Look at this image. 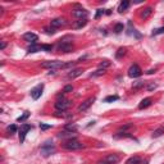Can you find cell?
Listing matches in <instances>:
<instances>
[{"mask_svg": "<svg viewBox=\"0 0 164 164\" xmlns=\"http://www.w3.org/2000/svg\"><path fill=\"white\" fill-rule=\"evenodd\" d=\"M73 62L69 63H63L60 60H48V62L42 63V68H48V69H62V68H69L73 67Z\"/></svg>", "mask_w": 164, "mask_h": 164, "instance_id": "1", "label": "cell"}, {"mask_svg": "<svg viewBox=\"0 0 164 164\" xmlns=\"http://www.w3.org/2000/svg\"><path fill=\"white\" fill-rule=\"evenodd\" d=\"M57 49L59 51H63V53H71L73 51V44H72V37L71 36H65L63 39H60L58 41V45H57Z\"/></svg>", "mask_w": 164, "mask_h": 164, "instance_id": "2", "label": "cell"}, {"mask_svg": "<svg viewBox=\"0 0 164 164\" xmlns=\"http://www.w3.org/2000/svg\"><path fill=\"white\" fill-rule=\"evenodd\" d=\"M63 148L65 150H71V151H74V150H81L85 148V145L81 144L78 140L76 139H72V140H67L64 144H63Z\"/></svg>", "mask_w": 164, "mask_h": 164, "instance_id": "3", "label": "cell"}, {"mask_svg": "<svg viewBox=\"0 0 164 164\" xmlns=\"http://www.w3.org/2000/svg\"><path fill=\"white\" fill-rule=\"evenodd\" d=\"M55 153V148H54V145H53V141H45V144L41 146V154L44 155V157H49V155L51 154H54Z\"/></svg>", "mask_w": 164, "mask_h": 164, "instance_id": "4", "label": "cell"}, {"mask_svg": "<svg viewBox=\"0 0 164 164\" xmlns=\"http://www.w3.org/2000/svg\"><path fill=\"white\" fill-rule=\"evenodd\" d=\"M119 160L120 158L118 154H108L99 162V164H118Z\"/></svg>", "mask_w": 164, "mask_h": 164, "instance_id": "5", "label": "cell"}, {"mask_svg": "<svg viewBox=\"0 0 164 164\" xmlns=\"http://www.w3.org/2000/svg\"><path fill=\"white\" fill-rule=\"evenodd\" d=\"M69 107H71V101L68 99H64V98L57 100V103H55L57 110H60V111H65Z\"/></svg>", "mask_w": 164, "mask_h": 164, "instance_id": "6", "label": "cell"}, {"mask_svg": "<svg viewBox=\"0 0 164 164\" xmlns=\"http://www.w3.org/2000/svg\"><path fill=\"white\" fill-rule=\"evenodd\" d=\"M72 15L74 17V18L77 19H87V17H89V12L83 9V8H78V9H74L72 11Z\"/></svg>", "mask_w": 164, "mask_h": 164, "instance_id": "7", "label": "cell"}, {"mask_svg": "<svg viewBox=\"0 0 164 164\" xmlns=\"http://www.w3.org/2000/svg\"><path fill=\"white\" fill-rule=\"evenodd\" d=\"M141 74H142V71H141V68L137 64H133V65L129 67L128 77H131V78H137V77H140Z\"/></svg>", "mask_w": 164, "mask_h": 164, "instance_id": "8", "label": "cell"}, {"mask_svg": "<svg viewBox=\"0 0 164 164\" xmlns=\"http://www.w3.org/2000/svg\"><path fill=\"white\" fill-rule=\"evenodd\" d=\"M30 129H32V126L28 124V123H24V124L21 126V128H19V141H21V144L24 142L26 135H27V132L30 131Z\"/></svg>", "mask_w": 164, "mask_h": 164, "instance_id": "9", "label": "cell"}, {"mask_svg": "<svg viewBox=\"0 0 164 164\" xmlns=\"http://www.w3.org/2000/svg\"><path fill=\"white\" fill-rule=\"evenodd\" d=\"M95 101V98H89V99H86L83 103H81V104L78 105V108H77V111L78 113H81V111H86L91 105H92V103Z\"/></svg>", "mask_w": 164, "mask_h": 164, "instance_id": "10", "label": "cell"}, {"mask_svg": "<svg viewBox=\"0 0 164 164\" xmlns=\"http://www.w3.org/2000/svg\"><path fill=\"white\" fill-rule=\"evenodd\" d=\"M42 90H44V85H42V83L37 85L36 87H33V89L31 90V96H32V99H33V100L40 99L41 95H42Z\"/></svg>", "mask_w": 164, "mask_h": 164, "instance_id": "11", "label": "cell"}, {"mask_svg": "<svg viewBox=\"0 0 164 164\" xmlns=\"http://www.w3.org/2000/svg\"><path fill=\"white\" fill-rule=\"evenodd\" d=\"M23 40L30 42V44H36L37 40H39V36L36 35V33H33V32H26L23 35Z\"/></svg>", "mask_w": 164, "mask_h": 164, "instance_id": "12", "label": "cell"}, {"mask_svg": "<svg viewBox=\"0 0 164 164\" xmlns=\"http://www.w3.org/2000/svg\"><path fill=\"white\" fill-rule=\"evenodd\" d=\"M67 24V21L64 19V18H55V19H53L50 22V26L53 28H59V27H62V26H65Z\"/></svg>", "mask_w": 164, "mask_h": 164, "instance_id": "13", "label": "cell"}, {"mask_svg": "<svg viewBox=\"0 0 164 164\" xmlns=\"http://www.w3.org/2000/svg\"><path fill=\"white\" fill-rule=\"evenodd\" d=\"M82 73H83V69H81V68H77V69H72L71 72H68L67 78H68V80H74V78H77V77H80Z\"/></svg>", "mask_w": 164, "mask_h": 164, "instance_id": "14", "label": "cell"}, {"mask_svg": "<svg viewBox=\"0 0 164 164\" xmlns=\"http://www.w3.org/2000/svg\"><path fill=\"white\" fill-rule=\"evenodd\" d=\"M132 128H135V126H133V123H126V124H123V126H120L119 128H118V131H117V133H129V131H131Z\"/></svg>", "mask_w": 164, "mask_h": 164, "instance_id": "15", "label": "cell"}, {"mask_svg": "<svg viewBox=\"0 0 164 164\" xmlns=\"http://www.w3.org/2000/svg\"><path fill=\"white\" fill-rule=\"evenodd\" d=\"M126 164H144V160L141 157H139V155H135V157L128 158Z\"/></svg>", "mask_w": 164, "mask_h": 164, "instance_id": "16", "label": "cell"}, {"mask_svg": "<svg viewBox=\"0 0 164 164\" xmlns=\"http://www.w3.org/2000/svg\"><path fill=\"white\" fill-rule=\"evenodd\" d=\"M151 14H153V8H151V6H146L145 9H142V11H141L140 17H141L142 19H148Z\"/></svg>", "mask_w": 164, "mask_h": 164, "instance_id": "17", "label": "cell"}, {"mask_svg": "<svg viewBox=\"0 0 164 164\" xmlns=\"http://www.w3.org/2000/svg\"><path fill=\"white\" fill-rule=\"evenodd\" d=\"M74 136H76V132L67 131V129H64V131H62V132H59V137H63V139H68V140L74 139Z\"/></svg>", "mask_w": 164, "mask_h": 164, "instance_id": "18", "label": "cell"}, {"mask_svg": "<svg viewBox=\"0 0 164 164\" xmlns=\"http://www.w3.org/2000/svg\"><path fill=\"white\" fill-rule=\"evenodd\" d=\"M151 104H153V99L151 98H145L139 104V109H146V108H149Z\"/></svg>", "mask_w": 164, "mask_h": 164, "instance_id": "19", "label": "cell"}, {"mask_svg": "<svg viewBox=\"0 0 164 164\" xmlns=\"http://www.w3.org/2000/svg\"><path fill=\"white\" fill-rule=\"evenodd\" d=\"M128 6H129V2H127V0H124V2H122L119 4V6H118V12L119 13H123V12H126L127 9H128Z\"/></svg>", "mask_w": 164, "mask_h": 164, "instance_id": "20", "label": "cell"}, {"mask_svg": "<svg viewBox=\"0 0 164 164\" xmlns=\"http://www.w3.org/2000/svg\"><path fill=\"white\" fill-rule=\"evenodd\" d=\"M162 135H164V126H160V127H158L157 129H154V132H153V137H154V139H157V137H160Z\"/></svg>", "mask_w": 164, "mask_h": 164, "instance_id": "21", "label": "cell"}, {"mask_svg": "<svg viewBox=\"0 0 164 164\" xmlns=\"http://www.w3.org/2000/svg\"><path fill=\"white\" fill-rule=\"evenodd\" d=\"M41 50V45H37V44H31V46H28L27 49V53H37V51Z\"/></svg>", "mask_w": 164, "mask_h": 164, "instance_id": "22", "label": "cell"}, {"mask_svg": "<svg viewBox=\"0 0 164 164\" xmlns=\"http://www.w3.org/2000/svg\"><path fill=\"white\" fill-rule=\"evenodd\" d=\"M86 24H87V19H80V21H77V22L74 23V26H73V27H74L76 30H80V28L85 27Z\"/></svg>", "mask_w": 164, "mask_h": 164, "instance_id": "23", "label": "cell"}, {"mask_svg": "<svg viewBox=\"0 0 164 164\" xmlns=\"http://www.w3.org/2000/svg\"><path fill=\"white\" fill-rule=\"evenodd\" d=\"M126 53H127V49H126V48H119L118 51L116 53V58H117V59H120L122 57L126 55Z\"/></svg>", "mask_w": 164, "mask_h": 164, "instance_id": "24", "label": "cell"}, {"mask_svg": "<svg viewBox=\"0 0 164 164\" xmlns=\"http://www.w3.org/2000/svg\"><path fill=\"white\" fill-rule=\"evenodd\" d=\"M64 129H67V131H71V132H77V129H78V126H76L73 123H68L65 124Z\"/></svg>", "mask_w": 164, "mask_h": 164, "instance_id": "25", "label": "cell"}, {"mask_svg": "<svg viewBox=\"0 0 164 164\" xmlns=\"http://www.w3.org/2000/svg\"><path fill=\"white\" fill-rule=\"evenodd\" d=\"M110 65H111V63L109 62V60H107V59L101 60V62L99 63V68H100V69H105V68H108V67H110Z\"/></svg>", "mask_w": 164, "mask_h": 164, "instance_id": "26", "label": "cell"}, {"mask_svg": "<svg viewBox=\"0 0 164 164\" xmlns=\"http://www.w3.org/2000/svg\"><path fill=\"white\" fill-rule=\"evenodd\" d=\"M119 98L117 96V95H110V96H107L104 99V103H113V101H117Z\"/></svg>", "mask_w": 164, "mask_h": 164, "instance_id": "27", "label": "cell"}, {"mask_svg": "<svg viewBox=\"0 0 164 164\" xmlns=\"http://www.w3.org/2000/svg\"><path fill=\"white\" fill-rule=\"evenodd\" d=\"M103 74H105V69H99L98 71H95V72H92L91 74H90V77H99V76H103Z\"/></svg>", "mask_w": 164, "mask_h": 164, "instance_id": "28", "label": "cell"}, {"mask_svg": "<svg viewBox=\"0 0 164 164\" xmlns=\"http://www.w3.org/2000/svg\"><path fill=\"white\" fill-rule=\"evenodd\" d=\"M123 30H124L123 23H117V24H116V27H114V32H116V33H120Z\"/></svg>", "mask_w": 164, "mask_h": 164, "instance_id": "29", "label": "cell"}, {"mask_svg": "<svg viewBox=\"0 0 164 164\" xmlns=\"http://www.w3.org/2000/svg\"><path fill=\"white\" fill-rule=\"evenodd\" d=\"M6 131H8V133L13 135V133H15L17 131H18V128H17V126H15V124H12V126H9V127H8V129H6Z\"/></svg>", "mask_w": 164, "mask_h": 164, "instance_id": "30", "label": "cell"}, {"mask_svg": "<svg viewBox=\"0 0 164 164\" xmlns=\"http://www.w3.org/2000/svg\"><path fill=\"white\" fill-rule=\"evenodd\" d=\"M28 117H30V113H28V111H24L23 116H21V117L17 118V122H23V120H26Z\"/></svg>", "mask_w": 164, "mask_h": 164, "instance_id": "31", "label": "cell"}, {"mask_svg": "<svg viewBox=\"0 0 164 164\" xmlns=\"http://www.w3.org/2000/svg\"><path fill=\"white\" fill-rule=\"evenodd\" d=\"M41 50L48 51V53H51V51H53V46L48 45V44H44V45H41Z\"/></svg>", "mask_w": 164, "mask_h": 164, "instance_id": "32", "label": "cell"}, {"mask_svg": "<svg viewBox=\"0 0 164 164\" xmlns=\"http://www.w3.org/2000/svg\"><path fill=\"white\" fill-rule=\"evenodd\" d=\"M163 32H164V27H162V28H157V30H154V31H153L151 36H158V35H160V33H163Z\"/></svg>", "mask_w": 164, "mask_h": 164, "instance_id": "33", "label": "cell"}, {"mask_svg": "<svg viewBox=\"0 0 164 164\" xmlns=\"http://www.w3.org/2000/svg\"><path fill=\"white\" fill-rule=\"evenodd\" d=\"M45 31H46L48 35H54V33L57 32V28H53V27L50 26V27H46V28H45Z\"/></svg>", "mask_w": 164, "mask_h": 164, "instance_id": "34", "label": "cell"}, {"mask_svg": "<svg viewBox=\"0 0 164 164\" xmlns=\"http://www.w3.org/2000/svg\"><path fill=\"white\" fill-rule=\"evenodd\" d=\"M72 91H73V86H72V85H67V86H65V87L63 89V92H64V94H68V92H72Z\"/></svg>", "mask_w": 164, "mask_h": 164, "instance_id": "35", "label": "cell"}, {"mask_svg": "<svg viewBox=\"0 0 164 164\" xmlns=\"http://www.w3.org/2000/svg\"><path fill=\"white\" fill-rule=\"evenodd\" d=\"M144 86V81H137L133 83V89H139V87H142Z\"/></svg>", "mask_w": 164, "mask_h": 164, "instance_id": "36", "label": "cell"}, {"mask_svg": "<svg viewBox=\"0 0 164 164\" xmlns=\"http://www.w3.org/2000/svg\"><path fill=\"white\" fill-rule=\"evenodd\" d=\"M40 128L42 129V131H45V129H49V128H51V124H45V123H40Z\"/></svg>", "mask_w": 164, "mask_h": 164, "instance_id": "37", "label": "cell"}, {"mask_svg": "<svg viewBox=\"0 0 164 164\" xmlns=\"http://www.w3.org/2000/svg\"><path fill=\"white\" fill-rule=\"evenodd\" d=\"M105 12H104V9H98V13H96V15H95V18H100V17L103 15V14H104Z\"/></svg>", "mask_w": 164, "mask_h": 164, "instance_id": "38", "label": "cell"}, {"mask_svg": "<svg viewBox=\"0 0 164 164\" xmlns=\"http://www.w3.org/2000/svg\"><path fill=\"white\" fill-rule=\"evenodd\" d=\"M155 89H157V83H151V85L148 86V90H149V91H153V90H155Z\"/></svg>", "mask_w": 164, "mask_h": 164, "instance_id": "39", "label": "cell"}, {"mask_svg": "<svg viewBox=\"0 0 164 164\" xmlns=\"http://www.w3.org/2000/svg\"><path fill=\"white\" fill-rule=\"evenodd\" d=\"M5 46H6V42H5V41H2V45H0V49L4 50V49H5Z\"/></svg>", "mask_w": 164, "mask_h": 164, "instance_id": "40", "label": "cell"}]
</instances>
